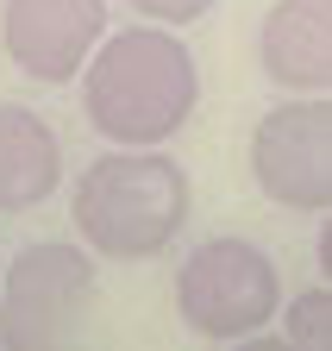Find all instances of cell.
I'll use <instances>...</instances> for the list:
<instances>
[{
    "instance_id": "6da1fadb",
    "label": "cell",
    "mask_w": 332,
    "mask_h": 351,
    "mask_svg": "<svg viewBox=\"0 0 332 351\" xmlns=\"http://www.w3.org/2000/svg\"><path fill=\"white\" fill-rule=\"evenodd\" d=\"M201 101V69L194 51L170 25H126L94 44L81 63V113L107 145L151 151L170 145L194 119Z\"/></svg>"
},
{
    "instance_id": "7a4b0ae2",
    "label": "cell",
    "mask_w": 332,
    "mask_h": 351,
    "mask_svg": "<svg viewBox=\"0 0 332 351\" xmlns=\"http://www.w3.org/2000/svg\"><path fill=\"white\" fill-rule=\"evenodd\" d=\"M69 219L88 251L119 257V263H138L170 251L182 219H188V169L176 157L151 151H126L113 145L107 157H94L88 169L75 176V201Z\"/></svg>"
},
{
    "instance_id": "3957f363",
    "label": "cell",
    "mask_w": 332,
    "mask_h": 351,
    "mask_svg": "<svg viewBox=\"0 0 332 351\" xmlns=\"http://www.w3.org/2000/svg\"><path fill=\"white\" fill-rule=\"evenodd\" d=\"M282 270L251 239H207L176 270V314L207 345H238L276 320Z\"/></svg>"
},
{
    "instance_id": "277c9868",
    "label": "cell",
    "mask_w": 332,
    "mask_h": 351,
    "mask_svg": "<svg viewBox=\"0 0 332 351\" xmlns=\"http://www.w3.org/2000/svg\"><path fill=\"white\" fill-rule=\"evenodd\" d=\"M94 301V263L63 239L25 245L0 270V345L7 351H57L81 339Z\"/></svg>"
},
{
    "instance_id": "5b68a950",
    "label": "cell",
    "mask_w": 332,
    "mask_h": 351,
    "mask_svg": "<svg viewBox=\"0 0 332 351\" xmlns=\"http://www.w3.org/2000/svg\"><path fill=\"white\" fill-rule=\"evenodd\" d=\"M251 176L264 201L295 207V213H326L332 207V101L307 95L270 107L251 132Z\"/></svg>"
},
{
    "instance_id": "8992f818",
    "label": "cell",
    "mask_w": 332,
    "mask_h": 351,
    "mask_svg": "<svg viewBox=\"0 0 332 351\" xmlns=\"http://www.w3.org/2000/svg\"><path fill=\"white\" fill-rule=\"evenodd\" d=\"M107 38V0H7L0 7V51L7 63L44 88L81 75Z\"/></svg>"
},
{
    "instance_id": "52a82bcc",
    "label": "cell",
    "mask_w": 332,
    "mask_h": 351,
    "mask_svg": "<svg viewBox=\"0 0 332 351\" xmlns=\"http://www.w3.org/2000/svg\"><path fill=\"white\" fill-rule=\"evenodd\" d=\"M257 57L276 88L332 95V0H276L257 25Z\"/></svg>"
},
{
    "instance_id": "ba28073f",
    "label": "cell",
    "mask_w": 332,
    "mask_h": 351,
    "mask_svg": "<svg viewBox=\"0 0 332 351\" xmlns=\"http://www.w3.org/2000/svg\"><path fill=\"white\" fill-rule=\"evenodd\" d=\"M63 182V145L31 107H0V213L44 207Z\"/></svg>"
},
{
    "instance_id": "9c48e42d",
    "label": "cell",
    "mask_w": 332,
    "mask_h": 351,
    "mask_svg": "<svg viewBox=\"0 0 332 351\" xmlns=\"http://www.w3.org/2000/svg\"><path fill=\"white\" fill-rule=\"evenodd\" d=\"M276 307H282V345H295V351L332 345V289H307V295L276 301Z\"/></svg>"
},
{
    "instance_id": "30bf717a",
    "label": "cell",
    "mask_w": 332,
    "mask_h": 351,
    "mask_svg": "<svg viewBox=\"0 0 332 351\" xmlns=\"http://www.w3.org/2000/svg\"><path fill=\"white\" fill-rule=\"evenodd\" d=\"M126 7L151 25H194V19L214 13V0H126Z\"/></svg>"
},
{
    "instance_id": "8fae6325",
    "label": "cell",
    "mask_w": 332,
    "mask_h": 351,
    "mask_svg": "<svg viewBox=\"0 0 332 351\" xmlns=\"http://www.w3.org/2000/svg\"><path fill=\"white\" fill-rule=\"evenodd\" d=\"M320 270H326V289H332V207H326V232H320Z\"/></svg>"
}]
</instances>
